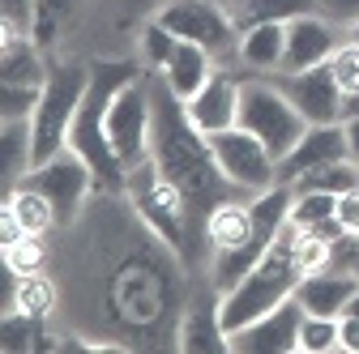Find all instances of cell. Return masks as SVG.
I'll return each mask as SVG.
<instances>
[{
	"mask_svg": "<svg viewBox=\"0 0 359 354\" xmlns=\"http://www.w3.org/2000/svg\"><path fill=\"white\" fill-rule=\"evenodd\" d=\"M346 158V124H308L295 150L278 162V184H295L304 175Z\"/></svg>",
	"mask_w": 359,
	"mask_h": 354,
	"instance_id": "14",
	"label": "cell"
},
{
	"mask_svg": "<svg viewBox=\"0 0 359 354\" xmlns=\"http://www.w3.org/2000/svg\"><path fill=\"white\" fill-rule=\"evenodd\" d=\"M346 158L359 167V120H346Z\"/></svg>",
	"mask_w": 359,
	"mask_h": 354,
	"instance_id": "36",
	"label": "cell"
},
{
	"mask_svg": "<svg viewBox=\"0 0 359 354\" xmlns=\"http://www.w3.org/2000/svg\"><path fill=\"white\" fill-rule=\"evenodd\" d=\"M5 269H9V274H39V269H43L39 235H22V239L5 243Z\"/></svg>",
	"mask_w": 359,
	"mask_h": 354,
	"instance_id": "29",
	"label": "cell"
},
{
	"mask_svg": "<svg viewBox=\"0 0 359 354\" xmlns=\"http://www.w3.org/2000/svg\"><path fill=\"white\" fill-rule=\"evenodd\" d=\"M184 111H189V120L205 132V137L236 128V124H240V77H231V73L218 69V73L201 85V90L184 103Z\"/></svg>",
	"mask_w": 359,
	"mask_h": 354,
	"instance_id": "15",
	"label": "cell"
},
{
	"mask_svg": "<svg viewBox=\"0 0 359 354\" xmlns=\"http://www.w3.org/2000/svg\"><path fill=\"white\" fill-rule=\"evenodd\" d=\"M338 222H342L346 235H359V188L338 197Z\"/></svg>",
	"mask_w": 359,
	"mask_h": 354,
	"instance_id": "33",
	"label": "cell"
},
{
	"mask_svg": "<svg viewBox=\"0 0 359 354\" xmlns=\"http://www.w3.org/2000/svg\"><path fill=\"white\" fill-rule=\"evenodd\" d=\"M304 303L287 299L274 312H265L261 320L244 325L240 333H231V350L236 354H295L299 350V325H304Z\"/></svg>",
	"mask_w": 359,
	"mask_h": 354,
	"instance_id": "13",
	"label": "cell"
},
{
	"mask_svg": "<svg viewBox=\"0 0 359 354\" xmlns=\"http://www.w3.org/2000/svg\"><path fill=\"white\" fill-rule=\"evenodd\" d=\"M346 120H359V90H346L342 94V124Z\"/></svg>",
	"mask_w": 359,
	"mask_h": 354,
	"instance_id": "37",
	"label": "cell"
},
{
	"mask_svg": "<svg viewBox=\"0 0 359 354\" xmlns=\"http://www.w3.org/2000/svg\"><path fill=\"white\" fill-rule=\"evenodd\" d=\"M175 48H180V38H175L158 17H150V22H146V30H142V64L158 73V69L171 60V52H175Z\"/></svg>",
	"mask_w": 359,
	"mask_h": 354,
	"instance_id": "27",
	"label": "cell"
},
{
	"mask_svg": "<svg viewBox=\"0 0 359 354\" xmlns=\"http://www.w3.org/2000/svg\"><path fill=\"white\" fill-rule=\"evenodd\" d=\"M34 329H39V316L5 307V354H30L34 350Z\"/></svg>",
	"mask_w": 359,
	"mask_h": 354,
	"instance_id": "28",
	"label": "cell"
},
{
	"mask_svg": "<svg viewBox=\"0 0 359 354\" xmlns=\"http://www.w3.org/2000/svg\"><path fill=\"white\" fill-rule=\"evenodd\" d=\"M124 197H128L133 209H137L142 222L158 235L163 248H171L180 260H193L197 227H193V218H189V201L180 197V188L158 171L154 158H142L137 167H128Z\"/></svg>",
	"mask_w": 359,
	"mask_h": 354,
	"instance_id": "4",
	"label": "cell"
},
{
	"mask_svg": "<svg viewBox=\"0 0 359 354\" xmlns=\"http://www.w3.org/2000/svg\"><path fill=\"white\" fill-rule=\"evenodd\" d=\"M342 43H346L342 38V26L330 22L321 9L317 13H299V17L287 22V56H283V69L278 73H304V69L330 64Z\"/></svg>",
	"mask_w": 359,
	"mask_h": 354,
	"instance_id": "12",
	"label": "cell"
},
{
	"mask_svg": "<svg viewBox=\"0 0 359 354\" xmlns=\"http://www.w3.org/2000/svg\"><path fill=\"white\" fill-rule=\"evenodd\" d=\"M346 43H355V48H359V22H355V26H346Z\"/></svg>",
	"mask_w": 359,
	"mask_h": 354,
	"instance_id": "38",
	"label": "cell"
},
{
	"mask_svg": "<svg viewBox=\"0 0 359 354\" xmlns=\"http://www.w3.org/2000/svg\"><path fill=\"white\" fill-rule=\"evenodd\" d=\"M338 350V316H304L299 325V354H330Z\"/></svg>",
	"mask_w": 359,
	"mask_h": 354,
	"instance_id": "26",
	"label": "cell"
},
{
	"mask_svg": "<svg viewBox=\"0 0 359 354\" xmlns=\"http://www.w3.org/2000/svg\"><path fill=\"white\" fill-rule=\"evenodd\" d=\"M86 85H90V69L81 64H56L43 81V94H39V107L30 115V132H34V162L52 158L69 146V132H73V120L81 111V99H86Z\"/></svg>",
	"mask_w": 359,
	"mask_h": 354,
	"instance_id": "6",
	"label": "cell"
},
{
	"mask_svg": "<svg viewBox=\"0 0 359 354\" xmlns=\"http://www.w3.org/2000/svg\"><path fill=\"white\" fill-rule=\"evenodd\" d=\"M321 13L338 26H355L359 22V0H321Z\"/></svg>",
	"mask_w": 359,
	"mask_h": 354,
	"instance_id": "34",
	"label": "cell"
},
{
	"mask_svg": "<svg viewBox=\"0 0 359 354\" xmlns=\"http://www.w3.org/2000/svg\"><path fill=\"white\" fill-rule=\"evenodd\" d=\"M338 350L342 354H359V316H351V312L338 316Z\"/></svg>",
	"mask_w": 359,
	"mask_h": 354,
	"instance_id": "35",
	"label": "cell"
},
{
	"mask_svg": "<svg viewBox=\"0 0 359 354\" xmlns=\"http://www.w3.org/2000/svg\"><path fill=\"white\" fill-rule=\"evenodd\" d=\"M240 128H248L283 162L308 132V120L269 77H240Z\"/></svg>",
	"mask_w": 359,
	"mask_h": 354,
	"instance_id": "5",
	"label": "cell"
},
{
	"mask_svg": "<svg viewBox=\"0 0 359 354\" xmlns=\"http://www.w3.org/2000/svg\"><path fill=\"white\" fill-rule=\"evenodd\" d=\"M304 260H299V227L287 222V231L265 248V256L252 264V269L231 286L218 295V316H222V329L240 333L244 325L261 320L265 312H274L278 303L295 299L299 282H304Z\"/></svg>",
	"mask_w": 359,
	"mask_h": 354,
	"instance_id": "3",
	"label": "cell"
},
{
	"mask_svg": "<svg viewBox=\"0 0 359 354\" xmlns=\"http://www.w3.org/2000/svg\"><path fill=\"white\" fill-rule=\"evenodd\" d=\"M5 213L13 218L26 235H43V231H52V227L60 222V218H56V205L43 197L39 188H30V184H18L13 192H5Z\"/></svg>",
	"mask_w": 359,
	"mask_h": 354,
	"instance_id": "22",
	"label": "cell"
},
{
	"mask_svg": "<svg viewBox=\"0 0 359 354\" xmlns=\"http://www.w3.org/2000/svg\"><path fill=\"white\" fill-rule=\"evenodd\" d=\"M346 312H351V316H359V290H355V299L346 303Z\"/></svg>",
	"mask_w": 359,
	"mask_h": 354,
	"instance_id": "39",
	"label": "cell"
},
{
	"mask_svg": "<svg viewBox=\"0 0 359 354\" xmlns=\"http://www.w3.org/2000/svg\"><path fill=\"white\" fill-rule=\"evenodd\" d=\"M133 77H142V69L133 60H99L90 69L86 99H81V111L69 132V150L81 154V162L95 175V192H103V197H120L124 180H128V167L120 162V154L111 150V137H107V107L120 94V85H128Z\"/></svg>",
	"mask_w": 359,
	"mask_h": 354,
	"instance_id": "2",
	"label": "cell"
},
{
	"mask_svg": "<svg viewBox=\"0 0 359 354\" xmlns=\"http://www.w3.org/2000/svg\"><path fill=\"white\" fill-rule=\"evenodd\" d=\"M34 167V132L30 120H0V180L13 192Z\"/></svg>",
	"mask_w": 359,
	"mask_h": 354,
	"instance_id": "21",
	"label": "cell"
},
{
	"mask_svg": "<svg viewBox=\"0 0 359 354\" xmlns=\"http://www.w3.org/2000/svg\"><path fill=\"white\" fill-rule=\"evenodd\" d=\"M210 150H214V162L227 180L244 192V197H257L265 188L278 184V158L269 154L248 128H227V132H214L210 137Z\"/></svg>",
	"mask_w": 359,
	"mask_h": 354,
	"instance_id": "8",
	"label": "cell"
},
{
	"mask_svg": "<svg viewBox=\"0 0 359 354\" xmlns=\"http://www.w3.org/2000/svg\"><path fill=\"white\" fill-rule=\"evenodd\" d=\"M150 94H154V124H150V158L158 162V171L180 188V197L189 201V218L193 227L205 235V218L214 205L231 201V197H244L227 175L218 171L214 162V150H210V137L189 120L184 103H180L167 81L154 73L150 77Z\"/></svg>",
	"mask_w": 359,
	"mask_h": 354,
	"instance_id": "1",
	"label": "cell"
},
{
	"mask_svg": "<svg viewBox=\"0 0 359 354\" xmlns=\"http://www.w3.org/2000/svg\"><path fill=\"white\" fill-rule=\"evenodd\" d=\"M154 17L180 43H197L210 56H231L240 48V22L218 0H163Z\"/></svg>",
	"mask_w": 359,
	"mask_h": 354,
	"instance_id": "7",
	"label": "cell"
},
{
	"mask_svg": "<svg viewBox=\"0 0 359 354\" xmlns=\"http://www.w3.org/2000/svg\"><path fill=\"white\" fill-rule=\"evenodd\" d=\"M0 9H5V34H34L39 0H0Z\"/></svg>",
	"mask_w": 359,
	"mask_h": 354,
	"instance_id": "31",
	"label": "cell"
},
{
	"mask_svg": "<svg viewBox=\"0 0 359 354\" xmlns=\"http://www.w3.org/2000/svg\"><path fill=\"white\" fill-rule=\"evenodd\" d=\"M330 69H334V77L342 85V94L359 90V48H355V43H342V48L334 52V60H330Z\"/></svg>",
	"mask_w": 359,
	"mask_h": 354,
	"instance_id": "32",
	"label": "cell"
},
{
	"mask_svg": "<svg viewBox=\"0 0 359 354\" xmlns=\"http://www.w3.org/2000/svg\"><path fill=\"white\" fill-rule=\"evenodd\" d=\"M150 124H154L150 81L133 77L128 85H120V94L107 107V137L124 167H137L142 158H150Z\"/></svg>",
	"mask_w": 359,
	"mask_h": 354,
	"instance_id": "9",
	"label": "cell"
},
{
	"mask_svg": "<svg viewBox=\"0 0 359 354\" xmlns=\"http://www.w3.org/2000/svg\"><path fill=\"white\" fill-rule=\"evenodd\" d=\"M240 64L248 73H278L283 69V56H287V22H257V26H244L240 30V48H236Z\"/></svg>",
	"mask_w": 359,
	"mask_h": 354,
	"instance_id": "18",
	"label": "cell"
},
{
	"mask_svg": "<svg viewBox=\"0 0 359 354\" xmlns=\"http://www.w3.org/2000/svg\"><path fill=\"white\" fill-rule=\"evenodd\" d=\"M291 222L299 231H321L338 222V197L321 188H291Z\"/></svg>",
	"mask_w": 359,
	"mask_h": 354,
	"instance_id": "23",
	"label": "cell"
},
{
	"mask_svg": "<svg viewBox=\"0 0 359 354\" xmlns=\"http://www.w3.org/2000/svg\"><path fill=\"white\" fill-rule=\"evenodd\" d=\"M39 94L43 90H34V85H0V120H30Z\"/></svg>",
	"mask_w": 359,
	"mask_h": 354,
	"instance_id": "30",
	"label": "cell"
},
{
	"mask_svg": "<svg viewBox=\"0 0 359 354\" xmlns=\"http://www.w3.org/2000/svg\"><path fill=\"white\" fill-rule=\"evenodd\" d=\"M22 184L39 188L43 197L56 205V218H60V222H69V218L81 209V201L95 192V175H90V167L81 162V154H77V150H69V146H65L60 154L34 162V167H30V175H26Z\"/></svg>",
	"mask_w": 359,
	"mask_h": 354,
	"instance_id": "10",
	"label": "cell"
},
{
	"mask_svg": "<svg viewBox=\"0 0 359 354\" xmlns=\"http://www.w3.org/2000/svg\"><path fill=\"white\" fill-rule=\"evenodd\" d=\"M355 290H359V274H346V269L325 264V269L304 274L295 299L304 303V312H312V316H342L346 303L355 299Z\"/></svg>",
	"mask_w": 359,
	"mask_h": 354,
	"instance_id": "16",
	"label": "cell"
},
{
	"mask_svg": "<svg viewBox=\"0 0 359 354\" xmlns=\"http://www.w3.org/2000/svg\"><path fill=\"white\" fill-rule=\"evenodd\" d=\"M355 274H359V235H355Z\"/></svg>",
	"mask_w": 359,
	"mask_h": 354,
	"instance_id": "40",
	"label": "cell"
},
{
	"mask_svg": "<svg viewBox=\"0 0 359 354\" xmlns=\"http://www.w3.org/2000/svg\"><path fill=\"white\" fill-rule=\"evenodd\" d=\"M269 81L299 107L308 124H342V85L330 64L304 69V73H269Z\"/></svg>",
	"mask_w": 359,
	"mask_h": 354,
	"instance_id": "11",
	"label": "cell"
},
{
	"mask_svg": "<svg viewBox=\"0 0 359 354\" xmlns=\"http://www.w3.org/2000/svg\"><path fill=\"white\" fill-rule=\"evenodd\" d=\"M180 350L184 354H227L231 350V337L218 316V290L184 312V320H180Z\"/></svg>",
	"mask_w": 359,
	"mask_h": 354,
	"instance_id": "17",
	"label": "cell"
},
{
	"mask_svg": "<svg viewBox=\"0 0 359 354\" xmlns=\"http://www.w3.org/2000/svg\"><path fill=\"white\" fill-rule=\"evenodd\" d=\"M48 73L52 69L43 64L34 34H5V48H0V85H34V90H43Z\"/></svg>",
	"mask_w": 359,
	"mask_h": 354,
	"instance_id": "20",
	"label": "cell"
},
{
	"mask_svg": "<svg viewBox=\"0 0 359 354\" xmlns=\"http://www.w3.org/2000/svg\"><path fill=\"white\" fill-rule=\"evenodd\" d=\"M5 307H18V312H30L43 320L56 307V290L43 274H13V290L5 295Z\"/></svg>",
	"mask_w": 359,
	"mask_h": 354,
	"instance_id": "24",
	"label": "cell"
},
{
	"mask_svg": "<svg viewBox=\"0 0 359 354\" xmlns=\"http://www.w3.org/2000/svg\"><path fill=\"white\" fill-rule=\"evenodd\" d=\"M317 9H321V0H244L236 9V22L244 30L257 22H291L299 13H317Z\"/></svg>",
	"mask_w": 359,
	"mask_h": 354,
	"instance_id": "25",
	"label": "cell"
},
{
	"mask_svg": "<svg viewBox=\"0 0 359 354\" xmlns=\"http://www.w3.org/2000/svg\"><path fill=\"white\" fill-rule=\"evenodd\" d=\"M214 73H218V69H214V56H210L205 48H197V43H180V48L171 52V60L158 69V77L167 81V90H171L180 103H189Z\"/></svg>",
	"mask_w": 359,
	"mask_h": 354,
	"instance_id": "19",
	"label": "cell"
}]
</instances>
